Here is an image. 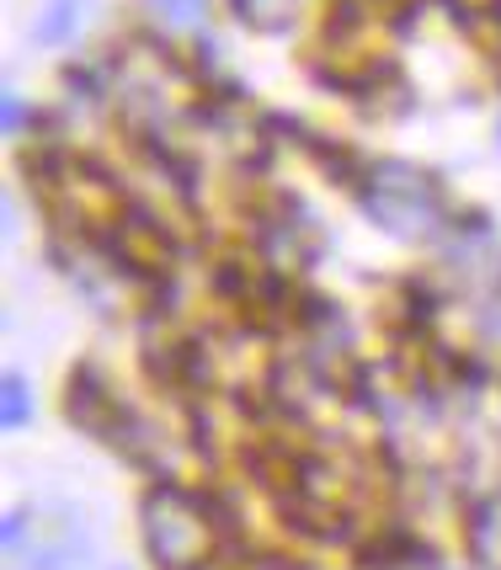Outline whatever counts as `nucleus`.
Wrapping results in <instances>:
<instances>
[{"instance_id":"7ed1b4c3","label":"nucleus","mask_w":501,"mask_h":570,"mask_svg":"<svg viewBox=\"0 0 501 570\" xmlns=\"http://www.w3.org/2000/svg\"><path fill=\"white\" fill-rule=\"evenodd\" d=\"M256 273H262V267H250L240 256H225V262H214L208 288L225 298V304H250V298H256Z\"/></svg>"},{"instance_id":"6e6552de","label":"nucleus","mask_w":501,"mask_h":570,"mask_svg":"<svg viewBox=\"0 0 501 570\" xmlns=\"http://www.w3.org/2000/svg\"><path fill=\"white\" fill-rule=\"evenodd\" d=\"M497 139H501V128H497Z\"/></svg>"},{"instance_id":"423d86ee","label":"nucleus","mask_w":501,"mask_h":570,"mask_svg":"<svg viewBox=\"0 0 501 570\" xmlns=\"http://www.w3.org/2000/svg\"><path fill=\"white\" fill-rule=\"evenodd\" d=\"M0 411H6V426H22L27 416H32V405H27V384L17 379V373L6 379V405H0Z\"/></svg>"},{"instance_id":"0eeeda50","label":"nucleus","mask_w":501,"mask_h":570,"mask_svg":"<svg viewBox=\"0 0 501 570\" xmlns=\"http://www.w3.org/2000/svg\"><path fill=\"white\" fill-rule=\"evenodd\" d=\"M0 533H6V544L17 549V544H22V533H27V518H22V512H11V518H6V528H0Z\"/></svg>"},{"instance_id":"20e7f679","label":"nucleus","mask_w":501,"mask_h":570,"mask_svg":"<svg viewBox=\"0 0 501 570\" xmlns=\"http://www.w3.org/2000/svg\"><path fill=\"white\" fill-rule=\"evenodd\" d=\"M155 22L160 27H203V17H208V0H150Z\"/></svg>"},{"instance_id":"39448f33","label":"nucleus","mask_w":501,"mask_h":570,"mask_svg":"<svg viewBox=\"0 0 501 570\" xmlns=\"http://www.w3.org/2000/svg\"><path fill=\"white\" fill-rule=\"evenodd\" d=\"M0 124H6V134H11V139H27L38 118L27 112V101L17 97V91H6V107H0Z\"/></svg>"},{"instance_id":"f03ea898","label":"nucleus","mask_w":501,"mask_h":570,"mask_svg":"<svg viewBox=\"0 0 501 570\" xmlns=\"http://www.w3.org/2000/svg\"><path fill=\"white\" fill-rule=\"evenodd\" d=\"M86 22V11H80V0H49L43 6V17L32 22V43H43V49H59V43H70Z\"/></svg>"},{"instance_id":"f257e3e1","label":"nucleus","mask_w":501,"mask_h":570,"mask_svg":"<svg viewBox=\"0 0 501 570\" xmlns=\"http://www.w3.org/2000/svg\"><path fill=\"white\" fill-rule=\"evenodd\" d=\"M65 405H70V416H76L80 426H97V432H107V422L118 416V405L107 400V384H101L97 373L80 363L76 373H70V390H65Z\"/></svg>"}]
</instances>
